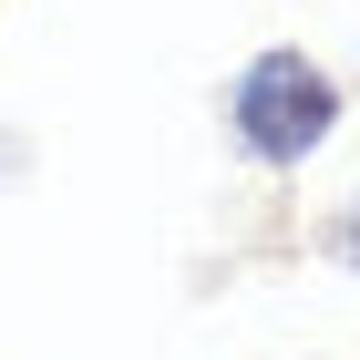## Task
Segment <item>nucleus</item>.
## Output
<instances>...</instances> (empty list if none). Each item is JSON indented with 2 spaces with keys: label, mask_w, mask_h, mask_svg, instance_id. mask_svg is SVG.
<instances>
[{
  "label": "nucleus",
  "mask_w": 360,
  "mask_h": 360,
  "mask_svg": "<svg viewBox=\"0 0 360 360\" xmlns=\"http://www.w3.org/2000/svg\"><path fill=\"white\" fill-rule=\"evenodd\" d=\"M226 124H237V144H248L257 165H299L309 144H330L340 83L309 52H257L248 72H237V93H226Z\"/></svg>",
  "instance_id": "obj_1"
},
{
  "label": "nucleus",
  "mask_w": 360,
  "mask_h": 360,
  "mask_svg": "<svg viewBox=\"0 0 360 360\" xmlns=\"http://www.w3.org/2000/svg\"><path fill=\"white\" fill-rule=\"evenodd\" d=\"M340 257H350V268H360V217H350V226H340Z\"/></svg>",
  "instance_id": "obj_2"
}]
</instances>
